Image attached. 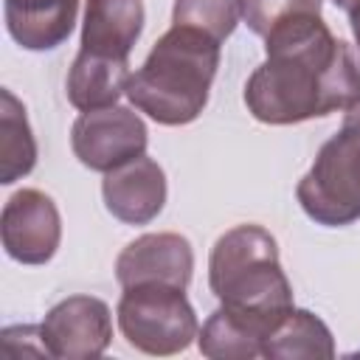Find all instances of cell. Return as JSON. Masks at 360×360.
Listing matches in <instances>:
<instances>
[{"label":"cell","mask_w":360,"mask_h":360,"mask_svg":"<svg viewBox=\"0 0 360 360\" xmlns=\"http://www.w3.org/2000/svg\"><path fill=\"white\" fill-rule=\"evenodd\" d=\"M267 59L245 84V104L264 124H298L360 104V56L332 37L321 14L276 25Z\"/></svg>","instance_id":"1"},{"label":"cell","mask_w":360,"mask_h":360,"mask_svg":"<svg viewBox=\"0 0 360 360\" xmlns=\"http://www.w3.org/2000/svg\"><path fill=\"white\" fill-rule=\"evenodd\" d=\"M208 284L219 307L248 321L264 340L295 309L276 239L262 225H236L217 239L208 259Z\"/></svg>","instance_id":"2"},{"label":"cell","mask_w":360,"mask_h":360,"mask_svg":"<svg viewBox=\"0 0 360 360\" xmlns=\"http://www.w3.org/2000/svg\"><path fill=\"white\" fill-rule=\"evenodd\" d=\"M217 68L219 42L214 37L188 25H172L146 62L129 73L127 98L158 124H188L208 104Z\"/></svg>","instance_id":"3"},{"label":"cell","mask_w":360,"mask_h":360,"mask_svg":"<svg viewBox=\"0 0 360 360\" xmlns=\"http://www.w3.org/2000/svg\"><path fill=\"white\" fill-rule=\"evenodd\" d=\"M295 197L321 225L338 228L360 219V104L346 110L340 132L321 146Z\"/></svg>","instance_id":"4"},{"label":"cell","mask_w":360,"mask_h":360,"mask_svg":"<svg viewBox=\"0 0 360 360\" xmlns=\"http://www.w3.org/2000/svg\"><path fill=\"white\" fill-rule=\"evenodd\" d=\"M118 326L132 349L158 357L183 352L200 335L186 290L172 284L127 287L118 301Z\"/></svg>","instance_id":"5"},{"label":"cell","mask_w":360,"mask_h":360,"mask_svg":"<svg viewBox=\"0 0 360 360\" xmlns=\"http://www.w3.org/2000/svg\"><path fill=\"white\" fill-rule=\"evenodd\" d=\"M73 155L93 172H112L146 152V127L129 107L84 110L70 129Z\"/></svg>","instance_id":"6"},{"label":"cell","mask_w":360,"mask_h":360,"mask_svg":"<svg viewBox=\"0 0 360 360\" xmlns=\"http://www.w3.org/2000/svg\"><path fill=\"white\" fill-rule=\"evenodd\" d=\"M39 332L51 357L59 360L98 357L112 340L110 307L93 295H70L48 309Z\"/></svg>","instance_id":"7"},{"label":"cell","mask_w":360,"mask_h":360,"mask_svg":"<svg viewBox=\"0 0 360 360\" xmlns=\"http://www.w3.org/2000/svg\"><path fill=\"white\" fill-rule=\"evenodd\" d=\"M0 239L14 262L45 264L62 239V219L53 200L39 188H20L11 194L3 205Z\"/></svg>","instance_id":"8"},{"label":"cell","mask_w":360,"mask_h":360,"mask_svg":"<svg viewBox=\"0 0 360 360\" xmlns=\"http://www.w3.org/2000/svg\"><path fill=\"white\" fill-rule=\"evenodd\" d=\"M191 270L194 253L180 233H143L115 259V278L124 290L138 284H172L186 290Z\"/></svg>","instance_id":"9"},{"label":"cell","mask_w":360,"mask_h":360,"mask_svg":"<svg viewBox=\"0 0 360 360\" xmlns=\"http://www.w3.org/2000/svg\"><path fill=\"white\" fill-rule=\"evenodd\" d=\"M107 211L127 222V225H146L152 222L166 202V174L158 160L138 155L129 163L104 172L101 183Z\"/></svg>","instance_id":"10"},{"label":"cell","mask_w":360,"mask_h":360,"mask_svg":"<svg viewBox=\"0 0 360 360\" xmlns=\"http://www.w3.org/2000/svg\"><path fill=\"white\" fill-rule=\"evenodd\" d=\"M143 28L141 0H87L82 22V53L127 62Z\"/></svg>","instance_id":"11"},{"label":"cell","mask_w":360,"mask_h":360,"mask_svg":"<svg viewBox=\"0 0 360 360\" xmlns=\"http://www.w3.org/2000/svg\"><path fill=\"white\" fill-rule=\"evenodd\" d=\"M76 8L79 0H6V25L17 45L51 51L70 37Z\"/></svg>","instance_id":"12"},{"label":"cell","mask_w":360,"mask_h":360,"mask_svg":"<svg viewBox=\"0 0 360 360\" xmlns=\"http://www.w3.org/2000/svg\"><path fill=\"white\" fill-rule=\"evenodd\" d=\"M127 82H129V62L90 56L79 51L68 73V101L82 112L112 107L118 96L127 93Z\"/></svg>","instance_id":"13"},{"label":"cell","mask_w":360,"mask_h":360,"mask_svg":"<svg viewBox=\"0 0 360 360\" xmlns=\"http://www.w3.org/2000/svg\"><path fill=\"white\" fill-rule=\"evenodd\" d=\"M262 357H307L329 360L335 357V340L329 326L309 309H292L278 329L264 340Z\"/></svg>","instance_id":"14"},{"label":"cell","mask_w":360,"mask_h":360,"mask_svg":"<svg viewBox=\"0 0 360 360\" xmlns=\"http://www.w3.org/2000/svg\"><path fill=\"white\" fill-rule=\"evenodd\" d=\"M37 163V141L31 135L25 107L11 90H0V180L14 183Z\"/></svg>","instance_id":"15"},{"label":"cell","mask_w":360,"mask_h":360,"mask_svg":"<svg viewBox=\"0 0 360 360\" xmlns=\"http://www.w3.org/2000/svg\"><path fill=\"white\" fill-rule=\"evenodd\" d=\"M200 352L211 360H250L262 357L264 335L225 307L214 309L200 329Z\"/></svg>","instance_id":"16"},{"label":"cell","mask_w":360,"mask_h":360,"mask_svg":"<svg viewBox=\"0 0 360 360\" xmlns=\"http://www.w3.org/2000/svg\"><path fill=\"white\" fill-rule=\"evenodd\" d=\"M248 0H174V25L197 28L217 42L228 39L245 17Z\"/></svg>","instance_id":"17"},{"label":"cell","mask_w":360,"mask_h":360,"mask_svg":"<svg viewBox=\"0 0 360 360\" xmlns=\"http://www.w3.org/2000/svg\"><path fill=\"white\" fill-rule=\"evenodd\" d=\"M304 14H321V0H248L245 8L248 28L259 37H267L276 25Z\"/></svg>","instance_id":"18"},{"label":"cell","mask_w":360,"mask_h":360,"mask_svg":"<svg viewBox=\"0 0 360 360\" xmlns=\"http://www.w3.org/2000/svg\"><path fill=\"white\" fill-rule=\"evenodd\" d=\"M349 20H352V31H354V39H357V45H360V3L349 11Z\"/></svg>","instance_id":"19"},{"label":"cell","mask_w":360,"mask_h":360,"mask_svg":"<svg viewBox=\"0 0 360 360\" xmlns=\"http://www.w3.org/2000/svg\"><path fill=\"white\" fill-rule=\"evenodd\" d=\"M357 3H360V0H335V6H340V8H346V11H352Z\"/></svg>","instance_id":"20"}]
</instances>
